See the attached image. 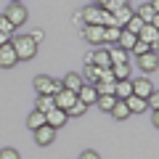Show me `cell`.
<instances>
[{
	"mask_svg": "<svg viewBox=\"0 0 159 159\" xmlns=\"http://www.w3.org/2000/svg\"><path fill=\"white\" fill-rule=\"evenodd\" d=\"M130 51H133V56L138 58V56H143V53H148V51H151V48H148L146 43H143V40H135V45H133Z\"/></svg>",
	"mask_w": 159,
	"mask_h": 159,
	"instance_id": "obj_32",
	"label": "cell"
},
{
	"mask_svg": "<svg viewBox=\"0 0 159 159\" xmlns=\"http://www.w3.org/2000/svg\"><path fill=\"white\" fill-rule=\"evenodd\" d=\"M106 8L101 6H88L85 11H80V16H85V24H98V27H103V21H106Z\"/></svg>",
	"mask_w": 159,
	"mask_h": 159,
	"instance_id": "obj_4",
	"label": "cell"
},
{
	"mask_svg": "<svg viewBox=\"0 0 159 159\" xmlns=\"http://www.w3.org/2000/svg\"><path fill=\"white\" fill-rule=\"evenodd\" d=\"M133 8L130 6H119L117 11H111V16H114V24H117V27H125L127 21H130V16H133Z\"/></svg>",
	"mask_w": 159,
	"mask_h": 159,
	"instance_id": "obj_18",
	"label": "cell"
},
{
	"mask_svg": "<svg viewBox=\"0 0 159 159\" xmlns=\"http://www.w3.org/2000/svg\"><path fill=\"white\" fill-rule=\"evenodd\" d=\"M11 3H24V0H11Z\"/></svg>",
	"mask_w": 159,
	"mask_h": 159,
	"instance_id": "obj_41",
	"label": "cell"
},
{
	"mask_svg": "<svg viewBox=\"0 0 159 159\" xmlns=\"http://www.w3.org/2000/svg\"><path fill=\"white\" fill-rule=\"evenodd\" d=\"M66 111H64V109H58V106H53L51 111H45V125H51L53 130H58V127H64L66 125Z\"/></svg>",
	"mask_w": 159,
	"mask_h": 159,
	"instance_id": "obj_7",
	"label": "cell"
},
{
	"mask_svg": "<svg viewBox=\"0 0 159 159\" xmlns=\"http://www.w3.org/2000/svg\"><path fill=\"white\" fill-rule=\"evenodd\" d=\"M11 45L16 51V58L19 61H32L37 56V43H34L29 34H19V37H11Z\"/></svg>",
	"mask_w": 159,
	"mask_h": 159,
	"instance_id": "obj_1",
	"label": "cell"
},
{
	"mask_svg": "<svg viewBox=\"0 0 159 159\" xmlns=\"http://www.w3.org/2000/svg\"><path fill=\"white\" fill-rule=\"evenodd\" d=\"M80 159H101V157H98V154L93 151V148H85V151L80 154Z\"/></svg>",
	"mask_w": 159,
	"mask_h": 159,
	"instance_id": "obj_35",
	"label": "cell"
},
{
	"mask_svg": "<svg viewBox=\"0 0 159 159\" xmlns=\"http://www.w3.org/2000/svg\"><path fill=\"white\" fill-rule=\"evenodd\" d=\"M127 96H133V80H119V82H114V98L125 101Z\"/></svg>",
	"mask_w": 159,
	"mask_h": 159,
	"instance_id": "obj_16",
	"label": "cell"
},
{
	"mask_svg": "<svg viewBox=\"0 0 159 159\" xmlns=\"http://www.w3.org/2000/svg\"><path fill=\"white\" fill-rule=\"evenodd\" d=\"M53 101H56V106H58V109H64V111H66V109L72 106L74 101H77V93H72V90H64V88H61V90H58L56 96H53Z\"/></svg>",
	"mask_w": 159,
	"mask_h": 159,
	"instance_id": "obj_12",
	"label": "cell"
},
{
	"mask_svg": "<svg viewBox=\"0 0 159 159\" xmlns=\"http://www.w3.org/2000/svg\"><path fill=\"white\" fill-rule=\"evenodd\" d=\"M16 64H19V58H16L13 45H11V43L0 45V66H3V69H11V66H16Z\"/></svg>",
	"mask_w": 159,
	"mask_h": 159,
	"instance_id": "obj_8",
	"label": "cell"
},
{
	"mask_svg": "<svg viewBox=\"0 0 159 159\" xmlns=\"http://www.w3.org/2000/svg\"><path fill=\"white\" fill-rule=\"evenodd\" d=\"M90 64H93V66H98V69H109V66H111L109 51H106V48H98L96 53H90Z\"/></svg>",
	"mask_w": 159,
	"mask_h": 159,
	"instance_id": "obj_13",
	"label": "cell"
},
{
	"mask_svg": "<svg viewBox=\"0 0 159 159\" xmlns=\"http://www.w3.org/2000/svg\"><path fill=\"white\" fill-rule=\"evenodd\" d=\"M151 125H154V127H159V114H157V111L151 114Z\"/></svg>",
	"mask_w": 159,
	"mask_h": 159,
	"instance_id": "obj_38",
	"label": "cell"
},
{
	"mask_svg": "<svg viewBox=\"0 0 159 159\" xmlns=\"http://www.w3.org/2000/svg\"><path fill=\"white\" fill-rule=\"evenodd\" d=\"M13 34H6V32H0V45H6V43H11Z\"/></svg>",
	"mask_w": 159,
	"mask_h": 159,
	"instance_id": "obj_37",
	"label": "cell"
},
{
	"mask_svg": "<svg viewBox=\"0 0 159 159\" xmlns=\"http://www.w3.org/2000/svg\"><path fill=\"white\" fill-rule=\"evenodd\" d=\"M109 114H111L114 119H119V122L130 117V111H127V103H125V101H117V103H114V109H111Z\"/></svg>",
	"mask_w": 159,
	"mask_h": 159,
	"instance_id": "obj_25",
	"label": "cell"
},
{
	"mask_svg": "<svg viewBox=\"0 0 159 159\" xmlns=\"http://www.w3.org/2000/svg\"><path fill=\"white\" fill-rule=\"evenodd\" d=\"M106 3H109V0H96V6H106Z\"/></svg>",
	"mask_w": 159,
	"mask_h": 159,
	"instance_id": "obj_40",
	"label": "cell"
},
{
	"mask_svg": "<svg viewBox=\"0 0 159 159\" xmlns=\"http://www.w3.org/2000/svg\"><path fill=\"white\" fill-rule=\"evenodd\" d=\"M61 88H64L61 80H53L48 74H37L34 77V90H37V96H56Z\"/></svg>",
	"mask_w": 159,
	"mask_h": 159,
	"instance_id": "obj_2",
	"label": "cell"
},
{
	"mask_svg": "<svg viewBox=\"0 0 159 159\" xmlns=\"http://www.w3.org/2000/svg\"><path fill=\"white\" fill-rule=\"evenodd\" d=\"M43 125H45V114H43V111H37V109H34V111L32 114H29V117H27V127H29V130H37V127H43Z\"/></svg>",
	"mask_w": 159,
	"mask_h": 159,
	"instance_id": "obj_21",
	"label": "cell"
},
{
	"mask_svg": "<svg viewBox=\"0 0 159 159\" xmlns=\"http://www.w3.org/2000/svg\"><path fill=\"white\" fill-rule=\"evenodd\" d=\"M125 103H127V111H130V114H143L148 109L146 106V98H138V96H127Z\"/></svg>",
	"mask_w": 159,
	"mask_h": 159,
	"instance_id": "obj_20",
	"label": "cell"
},
{
	"mask_svg": "<svg viewBox=\"0 0 159 159\" xmlns=\"http://www.w3.org/2000/svg\"><path fill=\"white\" fill-rule=\"evenodd\" d=\"M138 40H143L151 51H157V45H159V29H157V24H143L141 32H138Z\"/></svg>",
	"mask_w": 159,
	"mask_h": 159,
	"instance_id": "obj_5",
	"label": "cell"
},
{
	"mask_svg": "<svg viewBox=\"0 0 159 159\" xmlns=\"http://www.w3.org/2000/svg\"><path fill=\"white\" fill-rule=\"evenodd\" d=\"M3 16H6L13 27H21V24L29 19V13H27V8H24V3H11V6L6 8V13H3Z\"/></svg>",
	"mask_w": 159,
	"mask_h": 159,
	"instance_id": "obj_3",
	"label": "cell"
},
{
	"mask_svg": "<svg viewBox=\"0 0 159 159\" xmlns=\"http://www.w3.org/2000/svg\"><path fill=\"white\" fill-rule=\"evenodd\" d=\"M119 101V98H114V96H98V109H101V111L103 114H109V111H111V109H114V103H117Z\"/></svg>",
	"mask_w": 159,
	"mask_h": 159,
	"instance_id": "obj_27",
	"label": "cell"
},
{
	"mask_svg": "<svg viewBox=\"0 0 159 159\" xmlns=\"http://www.w3.org/2000/svg\"><path fill=\"white\" fill-rule=\"evenodd\" d=\"M106 51H109V58H111V66H114V64H125L127 61V51H122L119 45L106 48Z\"/></svg>",
	"mask_w": 159,
	"mask_h": 159,
	"instance_id": "obj_24",
	"label": "cell"
},
{
	"mask_svg": "<svg viewBox=\"0 0 159 159\" xmlns=\"http://www.w3.org/2000/svg\"><path fill=\"white\" fill-rule=\"evenodd\" d=\"M119 29H122V27H103V45H106V43L117 45V40H119Z\"/></svg>",
	"mask_w": 159,
	"mask_h": 159,
	"instance_id": "obj_28",
	"label": "cell"
},
{
	"mask_svg": "<svg viewBox=\"0 0 159 159\" xmlns=\"http://www.w3.org/2000/svg\"><path fill=\"white\" fill-rule=\"evenodd\" d=\"M61 85H64V90H72V93H77V90H80V88L85 85V82H82V77H80V74H77V72H69V74H66V77H64V80H61Z\"/></svg>",
	"mask_w": 159,
	"mask_h": 159,
	"instance_id": "obj_17",
	"label": "cell"
},
{
	"mask_svg": "<svg viewBox=\"0 0 159 159\" xmlns=\"http://www.w3.org/2000/svg\"><path fill=\"white\" fill-rule=\"evenodd\" d=\"M98 72H101L98 66H93V64H85V74H80V77H82V82H85V85H96Z\"/></svg>",
	"mask_w": 159,
	"mask_h": 159,
	"instance_id": "obj_23",
	"label": "cell"
},
{
	"mask_svg": "<svg viewBox=\"0 0 159 159\" xmlns=\"http://www.w3.org/2000/svg\"><path fill=\"white\" fill-rule=\"evenodd\" d=\"M13 29H16V27H13V24L8 21L6 16H0V32H6V34H13Z\"/></svg>",
	"mask_w": 159,
	"mask_h": 159,
	"instance_id": "obj_33",
	"label": "cell"
},
{
	"mask_svg": "<svg viewBox=\"0 0 159 159\" xmlns=\"http://www.w3.org/2000/svg\"><path fill=\"white\" fill-rule=\"evenodd\" d=\"M141 27H143V21L135 16V13H133V16H130V21L125 24V29H127V32H133V34H138V32H141Z\"/></svg>",
	"mask_w": 159,
	"mask_h": 159,
	"instance_id": "obj_31",
	"label": "cell"
},
{
	"mask_svg": "<svg viewBox=\"0 0 159 159\" xmlns=\"http://www.w3.org/2000/svg\"><path fill=\"white\" fill-rule=\"evenodd\" d=\"M135 40H138V34H133V32H127V29L122 27V29H119V40H117V45L122 48V51H127V53H130V48L135 45Z\"/></svg>",
	"mask_w": 159,
	"mask_h": 159,
	"instance_id": "obj_19",
	"label": "cell"
},
{
	"mask_svg": "<svg viewBox=\"0 0 159 159\" xmlns=\"http://www.w3.org/2000/svg\"><path fill=\"white\" fill-rule=\"evenodd\" d=\"M56 106V101H53V96H37V103H34V109H37V111H51V109Z\"/></svg>",
	"mask_w": 159,
	"mask_h": 159,
	"instance_id": "obj_26",
	"label": "cell"
},
{
	"mask_svg": "<svg viewBox=\"0 0 159 159\" xmlns=\"http://www.w3.org/2000/svg\"><path fill=\"white\" fill-rule=\"evenodd\" d=\"M85 111H88V106H85V103H82V101H74L72 106L66 109V117H82Z\"/></svg>",
	"mask_w": 159,
	"mask_h": 159,
	"instance_id": "obj_30",
	"label": "cell"
},
{
	"mask_svg": "<svg viewBox=\"0 0 159 159\" xmlns=\"http://www.w3.org/2000/svg\"><path fill=\"white\" fill-rule=\"evenodd\" d=\"M93 88H96V93H98V96H114V82H106V80H98V82H96Z\"/></svg>",
	"mask_w": 159,
	"mask_h": 159,
	"instance_id": "obj_29",
	"label": "cell"
},
{
	"mask_svg": "<svg viewBox=\"0 0 159 159\" xmlns=\"http://www.w3.org/2000/svg\"><path fill=\"white\" fill-rule=\"evenodd\" d=\"M82 37H85L90 45H103V27H98V24H85V27H82Z\"/></svg>",
	"mask_w": 159,
	"mask_h": 159,
	"instance_id": "obj_6",
	"label": "cell"
},
{
	"mask_svg": "<svg viewBox=\"0 0 159 159\" xmlns=\"http://www.w3.org/2000/svg\"><path fill=\"white\" fill-rule=\"evenodd\" d=\"M117 6H130V0H117Z\"/></svg>",
	"mask_w": 159,
	"mask_h": 159,
	"instance_id": "obj_39",
	"label": "cell"
},
{
	"mask_svg": "<svg viewBox=\"0 0 159 159\" xmlns=\"http://www.w3.org/2000/svg\"><path fill=\"white\" fill-rule=\"evenodd\" d=\"M77 101H82L85 106L96 103V101H98V93H96V88H93V85H82V88L77 90Z\"/></svg>",
	"mask_w": 159,
	"mask_h": 159,
	"instance_id": "obj_15",
	"label": "cell"
},
{
	"mask_svg": "<svg viewBox=\"0 0 159 159\" xmlns=\"http://www.w3.org/2000/svg\"><path fill=\"white\" fill-rule=\"evenodd\" d=\"M0 159H21L16 148H0Z\"/></svg>",
	"mask_w": 159,
	"mask_h": 159,
	"instance_id": "obj_34",
	"label": "cell"
},
{
	"mask_svg": "<svg viewBox=\"0 0 159 159\" xmlns=\"http://www.w3.org/2000/svg\"><path fill=\"white\" fill-rule=\"evenodd\" d=\"M111 74H114V80H130V61H125V64H114L111 66Z\"/></svg>",
	"mask_w": 159,
	"mask_h": 159,
	"instance_id": "obj_22",
	"label": "cell"
},
{
	"mask_svg": "<svg viewBox=\"0 0 159 159\" xmlns=\"http://www.w3.org/2000/svg\"><path fill=\"white\" fill-rule=\"evenodd\" d=\"M151 90H154V85L148 82V77L133 80V96H138V98H146V96H148Z\"/></svg>",
	"mask_w": 159,
	"mask_h": 159,
	"instance_id": "obj_14",
	"label": "cell"
},
{
	"mask_svg": "<svg viewBox=\"0 0 159 159\" xmlns=\"http://www.w3.org/2000/svg\"><path fill=\"white\" fill-rule=\"evenodd\" d=\"M138 66L143 69V74L157 72V66H159V56H157V51H148V53H143V56H138Z\"/></svg>",
	"mask_w": 159,
	"mask_h": 159,
	"instance_id": "obj_9",
	"label": "cell"
},
{
	"mask_svg": "<svg viewBox=\"0 0 159 159\" xmlns=\"http://www.w3.org/2000/svg\"><path fill=\"white\" fill-rule=\"evenodd\" d=\"M34 141H37V146H51L53 141H56V130H53L51 125H43L34 130Z\"/></svg>",
	"mask_w": 159,
	"mask_h": 159,
	"instance_id": "obj_10",
	"label": "cell"
},
{
	"mask_svg": "<svg viewBox=\"0 0 159 159\" xmlns=\"http://www.w3.org/2000/svg\"><path fill=\"white\" fill-rule=\"evenodd\" d=\"M29 37H32L34 43H37V45H40V40L45 37V34H43V29H32V32H29Z\"/></svg>",
	"mask_w": 159,
	"mask_h": 159,
	"instance_id": "obj_36",
	"label": "cell"
},
{
	"mask_svg": "<svg viewBox=\"0 0 159 159\" xmlns=\"http://www.w3.org/2000/svg\"><path fill=\"white\" fill-rule=\"evenodd\" d=\"M135 16L141 19L143 24H157V21H159V19H157V8H154L151 3H143V6L135 11Z\"/></svg>",
	"mask_w": 159,
	"mask_h": 159,
	"instance_id": "obj_11",
	"label": "cell"
}]
</instances>
